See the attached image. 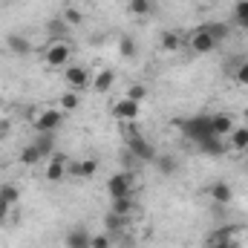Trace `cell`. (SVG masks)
<instances>
[{
	"instance_id": "d6a6232c",
	"label": "cell",
	"mask_w": 248,
	"mask_h": 248,
	"mask_svg": "<svg viewBox=\"0 0 248 248\" xmlns=\"http://www.w3.org/2000/svg\"><path fill=\"white\" fill-rule=\"evenodd\" d=\"M90 248H113V234L110 231H101V234H93Z\"/></svg>"
},
{
	"instance_id": "cb8c5ba5",
	"label": "cell",
	"mask_w": 248,
	"mask_h": 248,
	"mask_svg": "<svg viewBox=\"0 0 248 248\" xmlns=\"http://www.w3.org/2000/svg\"><path fill=\"white\" fill-rule=\"evenodd\" d=\"M153 0H130L127 3V12H130V17H147L150 12H153Z\"/></svg>"
},
{
	"instance_id": "4fadbf2b",
	"label": "cell",
	"mask_w": 248,
	"mask_h": 248,
	"mask_svg": "<svg viewBox=\"0 0 248 248\" xmlns=\"http://www.w3.org/2000/svg\"><path fill=\"white\" fill-rule=\"evenodd\" d=\"M237 127V119L228 116V113H214L211 116V133L219 136V139H228V133Z\"/></svg>"
},
{
	"instance_id": "d6986e66",
	"label": "cell",
	"mask_w": 248,
	"mask_h": 248,
	"mask_svg": "<svg viewBox=\"0 0 248 248\" xmlns=\"http://www.w3.org/2000/svg\"><path fill=\"white\" fill-rule=\"evenodd\" d=\"M199 150L208 153V156H225V153H228V144H222L219 136H208V139L199 141Z\"/></svg>"
},
{
	"instance_id": "d4e9b609",
	"label": "cell",
	"mask_w": 248,
	"mask_h": 248,
	"mask_svg": "<svg viewBox=\"0 0 248 248\" xmlns=\"http://www.w3.org/2000/svg\"><path fill=\"white\" fill-rule=\"evenodd\" d=\"M46 32H49V38H52V41H66L69 26H66V20H63V17H58V20H49V23H46Z\"/></svg>"
},
{
	"instance_id": "e575fe53",
	"label": "cell",
	"mask_w": 248,
	"mask_h": 248,
	"mask_svg": "<svg viewBox=\"0 0 248 248\" xmlns=\"http://www.w3.org/2000/svg\"><path fill=\"white\" fill-rule=\"evenodd\" d=\"M124 222H127V219L116 217V214H110V217H107V231H119V228H124Z\"/></svg>"
},
{
	"instance_id": "f546056e",
	"label": "cell",
	"mask_w": 248,
	"mask_h": 248,
	"mask_svg": "<svg viewBox=\"0 0 248 248\" xmlns=\"http://www.w3.org/2000/svg\"><path fill=\"white\" fill-rule=\"evenodd\" d=\"M234 23L248 32V0H237L234 3Z\"/></svg>"
},
{
	"instance_id": "9c48e42d",
	"label": "cell",
	"mask_w": 248,
	"mask_h": 248,
	"mask_svg": "<svg viewBox=\"0 0 248 248\" xmlns=\"http://www.w3.org/2000/svg\"><path fill=\"white\" fill-rule=\"evenodd\" d=\"M66 176H69V159H66V156H58V153H52V156L46 159L44 179H46V182H63Z\"/></svg>"
},
{
	"instance_id": "52a82bcc",
	"label": "cell",
	"mask_w": 248,
	"mask_h": 248,
	"mask_svg": "<svg viewBox=\"0 0 248 248\" xmlns=\"http://www.w3.org/2000/svg\"><path fill=\"white\" fill-rule=\"evenodd\" d=\"M179 127L185 130V136H190L196 144H199L202 139L214 136V133H211V116H193V119H185V122H179Z\"/></svg>"
},
{
	"instance_id": "4316f807",
	"label": "cell",
	"mask_w": 248,
	"mask_h": 248,
	"mask_svg": "<svg viewBox=\"0 0 248 248\" xmlns=\"http://www.w3.org/2000/svg\"><path fill=\"white\" fill-rule=\"evenodd\" d=\"M35 144H38V150L44 153V159H49V156L55 153V133H41Z\"/></svg>"
},
{
	"instance_id": "74e56055",
	"label": "cell",
	"mask_w": 248,
	"mask_h": 248,
	"mask_svg": "<svg viewBox=\"0 0 248 248\" xmlns=\"http://www.w3.org/2000/svg\"><path fill=\"white\" fill-rule=\"evenodd\" d=\"M202 3H217V0H202Z\"/></svg>"
},
{
	"instance_id": "44dd1931",
	"label": "cell",
	"mask_w": 248,
	"mask_h": 248,
	"mask_svg": "<svg viewBox=\"0 0 248 248\" xmlns=\"http://www.w3.org/2000/svg\"><path fill=\"white\" fill-rule=\"evenodd\" d=\"M153 168H156L162 176H173V173L179 170V159H176V156H162V153H159L156 162H153Z\"/></svg>"
},
{
	"instance_id": "836d02e7",
	"label": "cell",
	"mask_w": 248,
	"mask_h": 248,
	"mask_svg": "<svg viewBox=\"0 0 248 248\" xmlns=\"http://www.w3.org/2000/svg\"><path fill=\"white\" fill-rule=\"evenodd\" d=\"M234 81H237V87L248 90V61H243L240 66H237V72H234Z\"/></svg>"
},
{
	"instance_id": "603a6c76",
	"label": "cell",
	"mask_w": 248,
	"mask_h": 248,
	"mask_svg": "<svg viewBox=\"0 0 248 248\" xmlns=\"http://www.w3.org/2000/svg\"><path fill=\"white\" fill-rule=\"evenodd\" d=\"M58 107H61L63 113H75V110L81 107V93H75V90H66L61 98H58Z\"/></svg>"
},
{
	"instance_id": "484cf974",
	"label": "cell",
	"mask_w": 248,
	"mask_h": 248,
	"mask_svg": "<svg viewBox=\"0 0 248 248\" xmlns=\"http://www.w3.org/2000/svg\"><path fill=\"white\" fill-rule=\"evenodd\" d=\"M147 95H150V90H147L144 84H130V87L124 90V98H130V101H136V104L147 101Z\"/></svg>"
},
{
	"instance_id": "e0dca14e",
	"label": "cell",
	"mask_w": 248,
	"mask_h": 248,
	"mask_svg": "<svg viewBox=\"0 0 248 248\" xmlns=\"http://www.w3.org/2000/svg\"><path fill=\"white\" fill-rule=\"evenodd\" d=\"M90 240H93V234L87 228H72V231H66L63 246L66 248H90Z\"/></svg>"
},
{
	"instance_id": "7c38bea8",
	"label": "cell",
	"mask_w": 248,
	"mask_h": 248,
	"mask_svg": "<svg viewBox=\"0 0 248 248\" xmlns=\"http://www.w3.org/2000/svg\"><path fill=\"white\" fill-rule=\"evenodd\" d=\"M113 84H116V72L113 69H98L93 75V81H90V90L98 93V95H107L113 90Z\"/></svg>"
},
{
	"instance_id": "8fae6325",
	"label": "cell",
	"mask_w": 248,
	"mask_h": 248,
	"mask_svg": "<svg viewBox=\"0 0 248 248\" xmlns=\"http://www.w3.org/2000/svg\"><path fill=\"white\" fill-rule=\"evenodd\" d=\"M208 196H211L214 205H231L234 202V187H231V182H225V179H217V182H211V187H208Z\"/></svg>"
},
{
	"instance_id": "f1b7e54d",
	"label": "cell",
	"mask_w": 248,
	"mask_h": 248,
	"mask_svg": "<svg viewBox=\"0 0 248 248\" xmlns=\"http://www.w3.org/2000/svg\"><path fill=\"white\" fill-rule=\"evenodd\" d=\"M61 17L66 20V26H69V29H75V26H81V23H84V12H81V9H75V6H63Z\"/></svg>"
},
{
	"instance_id": "30bf717a",
	"label": "cell",
	"mask_w": 248,
	"mask_h": 248,
	"mask_svg": "<svg viewBox=\"0 0 248 248\" xmlns=\"http://www.w3.org/2000/svg\"><path fill=\"white\" fill-rule=\"evenodd\" d=\"M95 173H98V159H93V156L69 162V176H75V179H93Z\"/></svg>"
},
{
	"instance_id": "5b68a950",
	"label": "cell",
	"mask_w": 248,
	"mask_h": 248,
	"mask_svg": "<svg viewBox=\"0 0 248 248\" xmlns=\"http://www.w3.org/2000/svg\"><path fill=\"white\" fill-rule=\"evenodd\" d=\"M90 81H93V75H90L87 66H81V63H69V66H63V84H66V90L84 93V90L90 87Z\"/></svg>"
},
{
	"instance_id": "d590c367",
	"label": "cell",
	"mask_w": 248,
	"mask_h": 248,
	"mask_svg": "<svg viewBox=\"0 0 248 248\" xmlns=\"http://www.w3.org/2000/svg\"><path fill=\"white\" fill-rule=\"evenodd\" d=\"M9 214H12V205H9V202H3V199H0V225H3V222H6V219H9Z\"/></svg>"
},
{
	"instance_id": "2e32d148",
	"label": "cell",
	"mask_w": 248,
	"mask_h": 248,
	"mask_svg": "<svg viewBox=\"0 0 248 248\" xmlns=\"http://www.w3.org/2000/svg\"><path fill=\"white\" fill-rule=\"evenodd\" d=\"M110 214L122 217V219H130L136 214V199L133 196H119V199H110Z\"/></svg>"
},
{
	"instance_id": "ac0fdd59",
	"label": "cell",
	"mask_w": 248,
	"mask_h": 248,
	"mask_svg": "<svg viewBox=\"0 0 248 248\" xmlns=\"http://www.w3.org/2000/svg\"><path fill=\"white\" fill-rule=\"evenodd\" d=\"M228 150H248V127L246 124H237L231 133H228Z\"/></svg>"
},
{
	"instance_id": "3957f363",
	"label": "cell",
	"mask_w": 248,
	"mask_h": 248,
	"mask_svg": "<svg viewBox=\"0 0 248 248\" xmlns=\"http://www.w3.org/2000/svg\"><path fill=\"white\" fill-rule=\"evenodd\" d=\"M69 58H72V44L69 41H49L46 49H44V63L49 69H63L69 66Z\"/></svg>"
},
{
	"instance_id": "6da1fadb",
	"label": "cell",
	"mask_w": 248,
	"mask_h": 248,
	"mask_svg": "<svg viewBox=\"0 0 248 248\" xmlns=\"http://www.w3.org/2000/svg\"><path fill=\"white\" fill-rule=\"evenodd\" d=\"M124 150H127L130 156H136L141 165H153V162H156V156H159L156 144H153L147 136H141V133L127 136V139H124Z\"/></svg>"
},
{
	"instance_id": "8d00e7d4",
	"label": "cell",
	"mask_w": 248,
	"mask_h": 248,
	"mask_svg": "<svg viewBox=\"0 0 248 248\" xmlns=\"http://www.w3.org/2000/svg\"><path fill=\"white\" fill-rule=\"evenodd\" d=\"M208 248H240L237 243H225V246H208Z\"/></svg>"
},
{
	"instance_id": "4dcf8cb0",
	"label": "cell",
	"mask_w": 248,
	"mask_h": 248,
	"mask_svg": "<svg viewBox=\"0 0 248 248\" xmlns=\"http://www.w3.org/2000/svg\"><path fill=\"white\" fill-rule=\"evenodd\" d=\"M205 26H208V32L214 35V41H217V44H222V41L231 35V26H228V23H222V20H217V23H205Z\"/></svg>"
},
{
	"instance_id": "7a4b0ae2",
	"label": "cell",
	"mask_w": 248,
	"mask_h": 248,
	"mask_svg": "<svg viewBox=\"0 0 248 248\" xmlns=\"http://www.w3.org/2000/svg\"><path fill=\"white\" fill-rule=\"evenodd\" d=\"M63 119H66V113H63L61 107H44V110H38L32 116V127L38 133H58Z\"/></svg>"
},
{
	"instance_id": "ffe728a7",
	"label": "cell",
	"mask_w": 248,
	"mask_h": 248,
	"mask_svg": "<svg viewBox=\"0 0 248 248\" xmlns=\"http://www.w3.org/2000/svg\"><path fill=\"white\" fill-rule=\"evenodd\" d=\"M237 225H225V228H217L208 234V246H225V243H234L231 237H237Z\"/></svg>"
},
{
	"instance_id": "5bb4252c",
	"label": "cell",
	"mask_w": 248,
	"mask_h": 248,
	"mask_svg": "<svg viewBox=\"0 0 248 248\" xmlns=\"http://www.w3.org/2000/svg\"><path fill=\"white\" fill-rule=\"evenodd\" d=\"M182 46H185V38H182L179 29H165L159 35V49L162 52H179Z\"/></svg>"
},
{
	"instance_id": "83f0119b",
	"label": "cell",
	"mask_w": 248,
	"mask_h": 248,
	"mask_svg": "<svg viewBox=\"0 0 248 248\" xmlns=\"http://www.w3.org/2000/svg\"><path fill=\"white\" fill-rule=\"evenodd\" d=\"M0 199H3V202H9V205L15 208V205L20 202V187L12 185V182H3V185H0Z\"/></svg>"
},
{
	"instance_id": "277c9868",
	"label": "cell",
	"mask_w": 248,
	"mask_h": 248,
	"mask_svg": "<svg viewBox=\"0 0 248 248\" xmlns=\"http://www.w3.org/2000/svg\"><path fill=\"white\" fill-rule=\"evenodd\" d=\"M217 46H219V44L214 41V35L208 32V26H196V29H190V38H187V49H190L193 55H211Z\"/></svg>"
},
{
	"instance_id": "f35d334b",
	"label": "cell",
	"mask_w": 248,
	"mask_h": 248,
	"mask_svg": "<svg viewBox=\"0 0 248 248\" xmlns=\"http://www.w3.org/2000/svg\"><path fill=\"white\" fill-rule=\"evenodd\" d=\"M0 3H3V0H0Z\"/></svg>"
},
{
	"instance_id": "8992f818",
	"label": "cell",
	"mask_w": 248,
	"mask_h": 248,
	"mask_svg": "<svg viewBox=\"0 0 248 248\" xmlns=\"http://www.w3.org/2000/svg\"><path fill=\"white\" fill-rule=\"evenodd\" d=\"M107 193L110 199H119V196H133L136 193V179L130 170H119L107 179Z\"/></svg>"
},
{
	"instance_id": "7402d4cb",
	"label": "cell",
	"mask_w": 248,
	"mask_h": 248,
	"mask_svg": "<svg viewBox=\"0 0 248 248\" xmlns=\"http://www.w3.org/2000/svg\"><path fill=\"white\" fill-rule=\"evenodd\" d=\"M41 159H44V153L38 150V144H35V141H32V144H26V147L20 150V165H26V168L41 165Z\"/></svg>"
},
{
	"instance_id": "9a60e30c",
	"label": "cell",
	"mask_w": 248,
	"mask_h": 248,
	"mask_svg": "<svg viewBox=\"0 0 248 248\" xmlns=\"http://www.w3.org/2000/svg\"><path fill=\"white\" fill-rule=\"evenodd\" d=\"M6 46H9V52L12 55H17V58H26V55H32V44L20 35V32H12V35H6Z\"/></svg>"
},
{
	"instance_id": "ba28073f",
	"label": "cell",
	"mask_w": 248,
	"mask_h": 248,
	"mask_svg": "<svg viewBox=\"0 0 248 248\" xmlns=\"http://www.w3.org/2000/svg\"><path fill=\"white\" fill-rule=\"evenodd\" d=\"M113 119L119 124L124 122H139V116H141V104H136V101H130V98H119V101H113Z\"/></svg>"
},
{
	"instance_id": "1f68e13d",
	"label": "cell",
	"mask_w": 248,
	"mask_h": 248,
	"mask_svg": "<svg viewBox=\"0 0 248 248\" xmlns=\"http://www.w3.org/2000/svg\"><path fill=\"white\" fill-rule=\"evenodd\" d=\"M119 52H122L127 61H133V58L139 55V46H136V41H133L130 35H122V41H119Z\"/></svg>"
}]
</instances>
